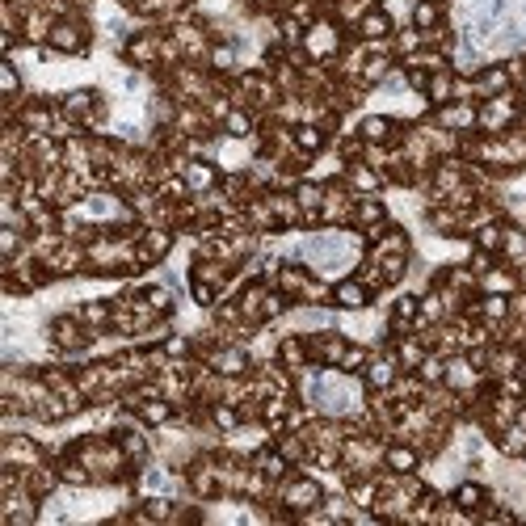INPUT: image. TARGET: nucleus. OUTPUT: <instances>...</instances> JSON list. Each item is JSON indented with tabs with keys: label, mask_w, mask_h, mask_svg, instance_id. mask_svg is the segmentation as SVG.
I'll return each instance as SVG.
<instances>
[{
	"label": "nucleus",
	"mask_w": 526,
	"mask_h": 526,
	"mask_svg": "<svg viewBox=\"0 0 526 526\" xmlns=\"http://www.w3.org/2000/svg\"><path fill=\"white\" fill-rule=\"evenodd\" d=\"M329 493V480L312 472V468H295L287 480H278V493H274V522H299V514L316 510Z\"/></svg>",
	"instance_id": "f257e3e1"
},
{
	"label": "nucleus",
	"mask_w": 526,
	"mask_h": 526,
	"mask_svg": "<svg viewBox=\"0 0 526 526\" xmlns=\"http://www.w3.org/2000/svg\"><path fill=\"white\" fill-rule=\"evenodd\" d=\"M43 337H47V350H51L55 358H85V354H93V346H97V337L85 329V320H80L72 308L47 312Z\"/></svg>",
	"instance_id": "f03ea898"
},
{
	"label": "nucleus",
	"mask_w": 526,
	"mask_h": 526,
	"mask_svg": "<svg viewBox=\"0 0 526 526\" xmlns=\"http://www.w3.org/2000/svg\"><path fill=\"white\" fill-rule=\"evenodd\" d=\"M350 43V30L337 22V17H316V22L308 26V34H303V51H308L312 64H337L341 51H346Z\"/></svg>",
	"instance_id": "7ed1b4c3"
},
{
	"label": "nucleus",
	"mask_w": 526,
	"mask_h": 526,
	"mask_svg": "<svg viewBox=\"0 0 526 526\" xmlns=\"http://www.w3.org/2000/svg\"><path fill=\"white\" fill-rule=\"evenodd\" d=\"M51 459V442H43L34 430H5L0 434V463H13V468H38V463Z\"/></svg>",
	"instance_id": "20e7f679"
},
{
	"label": "nucleus",
	"mask_w": 526,
	"mask_h": 526,
	"mask_svg": "<svg viewBox=\"0 0 526 526\" xmlns=\"http://www.w3.org/2000/svg\"><path fill=\"white\" fill-rule=\"evenodd\" d=\"M177 240H181V232L169 228V224H144V228H139V236H135V253H139V261H144V270H148V274H156V270L173 257Z\"/></svg>",
	"instance_id": "39448f33"
},
{
	"label": "nucleus",
	"mask_w": 526,
	"mask_h": 526,
	"mask_svg": "<svg viewBox=\"0 0 526 526\" xmlns=\"http://www.w3.org/2000/svg\"><path fill=\"white\" fill-rule=\"evenodd\" d=\"M396 219V211H392V202H388V194H362V198H354V215H350V232H358L362 240H371L388 228Z\"/></svg>",
	"instance_id": "423d86ee"
},
{
	"label": "nucleus",
	"mask_w": 526,
	"mask_h": 526,
	"mask_svg": "<svg viewBox=\"0 0 526 526\" xmlns=\"http://www.w3.org/2000/svg\"><path fill=\"white\" fill-rule=\"evenodd\" d=\"M198 358L207 362V367H211L219 379H245V375H253V367H257V358H253V350L245 346V341H224V346L202 350Z\"/></svg>",
	"instance_id": "0eeeda50"
},
{
	"label": "nucleus",
	"mask_w": 526,
	"mask_h": 526,
	"mask_svg": "<svg viewBox=\"0 0 526 526\" xmlns=\"http://www.w3.org/2000/svg\"><path fill=\"white\" fill-rule=\"evenodd\" d=\"M518 114H522L518 89L497 93V97H484V101H480V135H505V131H514V127H518Z\"/></svg>",
	"instance_id": "6e6552de"
},
{
	"label": "nucleus",
	"mask_w": 526,
	"mask_h": 526,
	"mask_svg": "<svg viewBox=\"0 0 526 526\" xmlns=\"http://www.w3.org/2000/svg\"><path fill=\"white\" fill-rule=\"evenodd\" d=\"M358 379H362V388H367V392H388L392 388V383L400 379V358L392 350V341H375L367 367H362Z\"/></svg>",
	"instance_id": "1a4fd4ad"
},
{
	"label": "nucleus",
	"mask_w": 526,
	"mask_h": 526,
	"mask_svg": "<svg viewBox=\"0 0 526 526\" xmlns=\"http://www.w3.org/2000/svg\"><path fill=\"white\" fill-rule=\"evenodd\" d=\"M375 303H379V295H375L358 274L333 278V312H337V316H362V312H371Z\"/></svg>",
	"instance_id": "9d476101"
},
{
	"label": "nucleus",
	"mask_w": 526,
	"mask_h": 526,
	"mask_svg": "<svg viewBox=\"0 0 526 526\" xmlns=\"http://www.w3.org/2000/svg\"><path fill=\"white\" fill-rule=\"evenodd\" d=\"M303 333H308V350H312L316 367H337L341 354L350 346V333L337 329V325H316V329H303Z\"/></svg>",
	"instance_id": "9b49d317"
},
{
	"label": "nucleus",
	"mask_w": 526,
	"mask_h": 526,
	"mask_svg": "<svg viewBox=\"0 0 526 526\" xmlns=\"http://www.w3.org/2000/svg\"><path fill=\"white\" fill-rule=\"evenodd\" d=\"M354 198H358V194H354L341 177L325 181V207H320V228H350Z\"/></svg>",
	"instance_id": "f8f14e48"
},
{
	"label": "nucleus",
	"mask_w": 526,
	"mask_h": 526,
	"mask_svg": "<svg viewBox=\"0 0 526 526\" xmlns=\"http://www.w3.org/2000/svg\"><path fill=\"white\" fill-rule=\"evenodd\" d=\"M447 493H451V501L459 505L463 514H472V518H476V514L484 510V505H489V501L497 497V484H493L489 476H459Z\"/></svg>",
	"instance_id": "ddd939ff"
},
{
	"label": "nucleus",
	"mask_w": 526,
	"mask_h": 526,
	"mask_svg": "<svg viewBox=\"0 0 526 526\" xmlns=\"http://www.w3.org/2000/svg\"><path fill=\"white\" fill-rule=\"evenodd\" d=\"M101 101H106V89H101V85H89V80H85V85H68V89L55 93V106L64 110L68 118H76L80 127H85V118L101 106Z\"/></svg>",
	"instance_id": "4468645a"
},
{
	"label": "nucleus",
	"mask_w": 526,
	"mask_h": 526,
	"mask_svg": "<svg viewBox=\"0 0 526 526\" xmlns=\"http://www.w3.org/2000/svg\"><path fill=\"white\" fill-rule=\"evenodd\" d=\"M274 362L282 371H291L295 379L308 371V367H316L312 362V350H308V333L303 329H291V333H278V346H274Z\"/></svg>",
	"instance_id": "2eb2a0df"
},
{
	"label": "nucleus",
	"mask_w": 526,
	"mask_h": 526,
	"mask_svg": "<svg viewBox=\"0 0 526 526\" xmlns=\"http://www.w3.org/2000/svg\"><path fill=\"white\" fill-rule=\"evenodd\" d=\"M430 118L438 127H447L455 135H476L480 131V101H447V106H438L430 110Z\"/></svg>",
	"instance_id": "dca6fc26"
},
{
	"label": "nucleus",
	"mask_w": 526,
	"mask_h": 526,
	"mask_svg": "<svg viewBox=\"0 0 526 526\" xmlns=\"http://www.w3.org/2000/svg\"><path fill=\"white\" fill-rule=\"evenodd\" d=\"M383 468L396 476H413V472H426V455L409 438H388L383 442Z\"/></svg>",
	"instance_id": "f3484780"
},
{
	"label": "nucleus",
	"mask_w": 526,
	"mask_h": 526,
	"mask_svg": "<svg viewBox=\"0 0 526 526\" xmlns=\"http://www.w3.org/2000/svg\"><path fill=\"white\" fill-rule=\"evenodd\" d=\"M181 177H186V186L190 194H215L219 190V181H224V165H219L215 156H190L186 160V169H181Z\"/></svg>",
	"instance_id": "a211bd4d"
},
{
	"label": "nucleus",
	"mask_w": 526,
	"mask_h": 526,
	"mask_svg": "<svg viewBox=\"0 0 526 526\" xmlns=\"http://www.w3.org/2000/svg\"><path fill=\"white\" fill-rule=\"evenodd\" d=\"M72 312L85 320V329L97 337V341H106V337H114V303H110V295L106 299H80V303H72Z\"/></svg>",
	"instance_id": "6ab92c4d"
},
{
	"label": "nucleus",
	"mask_w": 526,
	"mask_h": 526,
	"mask_svg": "<svg viewBox=\"0 0 526 526\" xmlns=\"http://www.w3.org/2000/svg\"><path fill=\"white\" fill-rule=\"evenodd\" d=\"M484 379H489V375H484L468 354H447V388H451V392L476 396V392L484 388Z\"/></svg>",
	"instance_id": "aec40b11"
},
{
	"label": "nucleus",
	"mask_w": 526,
	"mask_h": 526,
	"mask_svg": "<svg viewBox=\"0 0 526 526\" xmlns=\"http://www.w3.org/2000/svg\"><path fill=\"white\" fill-rule=\"evenodd\" d=\"M472 85H476V101L497 97V93H510L514 89L510 64H505V59H484V64L476 68V76H472Z\"/></svg>",
	"instance_id": "412c9836"
},
{
	"label": "nucleus",
	"mask_w": 526,
	"mask_h": 526,
	"mask_svg": "<svg viewBox=\"0 0 526 526\" xmlns=\"http://www.w3.org/2000/svg\"><path fill=\"white\" fill-rule=\"evenodd\" d=\"M240 215H245L249 232H257V236H282L278 215H274V207H270V194H266V190H257V194L245 202V207H240Z\"/></svg>",
	"instance_id": "4be33fe9"
},
{
	"label": "nucleus",
	"mask_w": 526,
	"mask_h": 526,
	"mask_svg": "<svg viewBox=\"0 0 526 526\" xmlns=\"http://www.w3.org/2000/svg\"><path fill=\"white\" fill-rule=\"evenodd\" d=\"M396 17L388 13V9H371L367 17H362V22L350 30V38H358V43H392V34H396Z\"/></svg>",
	"instance_id": "5701e85b"
},
{
	"label": "nucleus",
	"mask_w": 526,
	"mask_h": 526,
	"mask_svg": "<svg viewBox=\"0 0 526 526\" xmlns=\"http://www.w3.org/2000/svg\"><path fill=\"white\" fill-rule=\"evenodd\" d=\"M371 257H383V253H417V240H413V228L400 224V219H392L388 228H383L371 245H367Z\"/></svg>",
	"instance_id": "b1692460"
},
{
	"label": "nucleus",
	"mask_w": 526,
	"mask_h": 526,
	"mask_svg": "<svg viewBox=\"0 0 526 526\" xmlns=\"http://www.w3.org/2000/svg\"><path fill=\"white\" fill-rule=\"evenodd\" d=\"M139 295L148 299V308H152V312H160V316H173V320H177L181 295H177V287H173V282H165V278H139Z\"/></svg>",
	"instance_id": "393cba45"
},
{
	"label": "nucleus",
	"mask_w": 526,
	"mask_h": 526,
	"mask_svg": "<svg viewBox=\"0 0 526 526\" xmlns=\"http://www.w3.org/2000/svg\"><path fill=\"white\" fill-rule=\"evenodd\" d=\"M341 181L362 198V194H388V177H383L375 165H367V160H350L346 173H341Z\"/></svg>",
	"instance_id": "a878e982"
},
{
	"label": "nucleus",
	"mask_w": 526,
	"mask_h": 526,
	"mask_svg": "<svg viewBox=\"0 0 526 526\" xmlns=\"http://www.w3.org/2000/svg\"><path fill=\"white\" fill-rule=\"evenodd\" d=\"M522 362H526V354L514 346V341H493L489 346V367H484V375L489 379H505V375H522Z\"/></svg>",
	"instance_id": "bb28decb"
},
{
	"label": "nucleus",
	"mask_w": 526,
	"mask_h": 526,
	"mask_svg": "<svg viewBox=\"0 0 526 526\" xmlns=\"http://www.w3.org/2000/svg\"><path fill=\"white\" fill-rule=\"evenodd\" d=\"M489 442H493L497 459H526V426H522V421H510V426L493 430Z\"/></svg>",
	"instance_id": "cd10ccee"
},
{
	"label": "nucleus",
	"mask_w": 526,
	"mask_h": 526,
	"mask_svg": "<svg viewBox=\"0 0 526 526\" xmlns=\"http://www.w3.org/2000/svg\"><path fill=\"white\" fill-rule=\"evenodd\" d=\"M291 131H295V152H299L303 160H316L320 152L333 148V135L320 127V123H299V127H291Z\"/></svg>",
	"instance_id": "c85d7f7f"
},
{
	"label": "nucleus",
	"mask_w": 526,
	"mask_h": 526,
	"mask_svg": "<svg viewBox=\"0 0 526 526\" xmlns=\"http://www.w3.org/2000/svg\"><path fill=\"white\" fill-rule=\"evenodd\" d=\"M270 194V207H274V215H278V228H282V236H291V232H299L303 228V211H299V202H295V194L291 190H266Z\"/></svg>",
	"instance_id": "c756f323"
},
{
	"label": "nucleus",
	"mask_w": 526,
	"mask_h": 526,
	"mask_svg": "<svg viewBox=\"0 0 526 526\" xmlns=\"http://www.w3.org/2000/svg\"><path fill=\"white\" fill-rule=\"evenodd\" d=\"M518 287H522V274L514 266H505V261L480 274V295H514Z\"/></svg>",
	"instance_id": "7c9ffc66"
},
{
	"label": "nucleus",
	"mask_w": 526,
	"mask_h": 526,
	"mask_svg": "<svg viewBox=\"0 0 526 526\" xmlns=\"http://www.w3.org/2000/svg\"><path fill=\"white\" fill-rule=\"evenodd\" d=\"M51 26H55V13H51V9H43V5L26 9V17H22V38H26V47H47Z\"/></svg>",
	"instance_id": "2f4dec72"
},
{
	"label": "nucleus",
	"mask_w": 526,
	"mask_h": 526,
	"mask_svg": "<svg viewBox=\"0 0 526 526\" xmlns=\"http://www.w3.org/2000/svg\"><path fill=\"white\" fill-rule=\"evenodd\" d=\"M392 350H396V358H400V371H413V375H417L421 358L430 354V341L421 337V333H404V337H392Z\"/></svg>",
	"instance_id": "473e14b6"
},
{
	"label": "nucleus",
	"mask_w": 526,
	"mask_h": 526,
	"mask_svg": "<svg viewBox=\"0 0 526 526\" xmlns=\"http://www.w3.org/2000/svg\"><path fill=\"white\" fill-rule=\"evenodd\" d=\"M455 85H459V72L455 68H442V72L430 76V85H426V93H421V101H426L430 110L447 106V101H455Z\"/></svg>",
	"instance_id": "72a5a7b5"
},
{
	"label": "nucleus",
	"mask_w": 526,
	"mask_h": 526,
	"mask_svg": "<svg viewBox=\"0 0 526 526\" xmlns=\"http://www.w3.org/2000/svg\"><path fill=\"white\" fill-rule=\"evenodd\" d=\"M219 131H224L228 139H253L261 131V114L249 110V106H232V114L219 123Z\"/></svg>",
	"instance_id": "f704fd0d"
},
{
	"label": "nucleus",
	"mask_w": 526,
	"mask_h": 526,
	"mask_svg": "<svg viewBox=\"0 0 526 526\" xmlns=\"http://www.w3.org/2000/svg\"><path fill=\"white\" fill-rule=\"evenodd\" d=\"M409 22L417 26V30H438L442 22H451V9L447 5H430V0H413V13H409Z\"/></svg>",
	"instance_id": "c9c22d12"
},
{
	"label": "nucleus",
	"mask_w": 526,
	"mask_h": 526,
	"mask_svg": "<svg viewBox=\"0 0 526 526\" xmlns=\"http://www.w3.org/2000/svg\"><path fill=\"white\" fill-rule=\"evenodd\" d=\"M505 219H510V215H501V219H489V224H480V228L472 232V240H468V245H472V249H484V253H497V257H501Z\"/></svg>",
	"instance_id": "e433bc0d"
},
{
	"label": "nucleus",
	"mask_w": 526,
	"mask_h": 526,
	"mask_svg": "<svg viewBox=\"0 0 526 526\" xmlns=\"http://www.w3.org/2000/svg\"><path fill=\"white\" fill-rule=\"evenodd\" d=\"M421 47H430V43H426V30H417L413 22L396 26V34H392V51H396V59H409V55H417Z\"/></svg>",
	"instance_id": "4c0bfd02"
},
{
	"label": "nucleus",
	"mask_w": 526,
	"mask_h": 526,
	"mask_svg": "<svg viewBox=\"0 0 526 526\" xmlns=\"http://www.w3.org/2000/svg\"><path fill=\"white\" fill-rule=\"evenodd\" d=\"M303 34H308V26L299 22V17L291 13H274V38L282 47H303Z\"/></svg>",
	"instance_id": "58836bf2"
},
{
	"label": "nucleus",
	"mask_w": 526,
	"mask_h": 526,
	"mask_svg": "<svg viewBox=\"0 0 526 526\" xmlns=\"http://www.w3.org/2000/svg\"><path fill=\"white\" fill-rule=\"evenodd\" d=\"M295 308H299V303H295L287 291L270 287V295H266V308H261V320H266V325H278V320H287Z\"/></svg>",
	"instance_id": "ea45409f"
},
{
	"label": "nucleus",
	"mask_w": 526,
	"mask_h": 526,
	"mask_svg": "<svg viewBox=\"0 0 526 526\" xmlns=\"http://www.w3.org/2000/svg\"><path fill=\"white\" fill-rule=\"evenodd\" d=\"M367 358H371V341L350 337V346H346V354H341L337 371H341V375H362V367H367Z\"/></svg>",
	"instance_id": "a19ab883"
},
{
	"label": "nucleus",
	"mask_w": 526,
	"mask_h": 526,
	"mask_svg": "<svg viewBox=\"0 0 526 526\" xmlns=\"http://www.w3.org/2000/svg\"><path fill=\"white\" fill-rule=\"evenodd\" d=\"M417 379L426 383V388H438V383H447V354H442V350H430L426 358H421Z\"/></svg>",
	"instance_id": "79ce46f5"
},
{
	"label": "nucleus",
	"mask_w": 526,
	"mask_h": 526,
	"mask_svg": "<svg viewBox=\"0 0 526 526\" xmlns=\"http://www.w3.org/2000/svg\"><path fill=\"white\" fill-rule=\"evenodd\" d=\"M341 173H346V160H341L333 148L320 152L312 165H308V177H316V181H333V177H341Z\"/></svg>",
	"instance_id": "37998d69"
},
{
	"label": "nucleus",
	"mask_w": 526,
	"mask_h": 526,
	"mask_svg": "<svg viewBox=\"0 0 526 526\" xmlns=\"http://www.w3.org/2000/svg\"><path fill=\"white\" fill-rule=\"evenodd\" d=\"M30 249V236L26 232H17V228H5L0 224V261H9L17 253H26Z\"/></svg>",
	"instance_id": "c03bdc74"
},
{
	"label": "nucleus",
	"mask_w": 526,
	"mask_h": 526,
	"mask_svg": "<svg viewBox=\"0 0 526 526\" xmlns=\"http://www.w3.org/2000/svg\"><path fill=\"white\" fill-rule=\"evenodd\" d=\"M463 261H468V266H472V274L480 278L484 270H493L501 257H497V253H484V249H472V245H468V257H463Z\"/></svg>",
	"instance_id": "a18cd8bd"
},
{
	"label": "nucleus",
	"mask_w": 526,
	"mask_h": 526,
	"mask_svg": "<svg viewBox=\"0 0 526 526\" xmlns=\"http://www.w3.org/2000/svg\"><path fill=\"white\" fill-rule=\"evenodd\" d=\"M232 5H236L240 13H245V17H253V13H257V5H261V0H232Z\"/></svg>",
	"instance_id": "49530a36"
},
{
	"label": "nucleus",
	"mask_w": 526,
	"mask_h": 526,
	"mask_svg": "<svg viewBox=\"0 0 526 526\" xmlns=\"http://www.w3.org/2000/svg\"><path fill=\"white\" fill-rule=\"evenodd\" d=\"M114 5H118V9H127V13H135L139 5H144V0H114Z\"/></svg>",
	"instance_id": "de8ad7c7"
},
{
	"label": "nucleus",
	"mask_w": 526,
	"mask_h": 526,
	"mask_svg": "<svg viewBox=\"0 0 526 526\" xmlns=\"http://www.w3.org/2000/svg\"><path fill=\"white\" fill-rule=\"evenodd\" d=\"M518 89V101H522V106H526V80H522V85H514Z\"/></svg>",
	"instance_id": "09e8293b"
},
{
	"label": "nucleus",
	"mask_w": 526,
	"mask_h": 526,
	"mask_svg": "<svg viewBox=\"0 0 526 526\" xmlns=\"http://www.w3.org/2000/svg\"><path fill=\"white\" fill-rule=\"evenodd\" d=\"M430 5H447V9H451V5H455V0H430Z\"/></svg>",
	"instance_id": "8fccbe9b"
}]
</instances>
